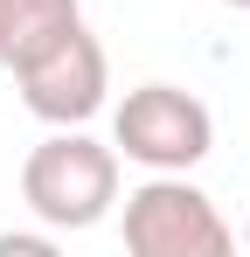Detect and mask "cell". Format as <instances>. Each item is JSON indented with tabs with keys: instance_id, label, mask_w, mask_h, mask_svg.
Segmentation results:
<instances>
[{
	"instance_id": "cell-6",
	"label": "cell",
	"mask_w": 250,
	"mask_h": 257,
	"mask_svg": "<svg viewBox=\"0 0 250 257\" xmlns=\"http://www.w3.org/2000/svg\"><path fill=\"white\" fill-rule=\"evenodd\" d=\"M56 236H0V257H49Z\"/></svg>"
},
{
	"instance_id": "cell-3",
	"label": "cell",
	"mask_w": 250,
	"mask_h": 257,
	"mask_svg": "<svg viewBox=\"0 0 250 257\" xmlns=\"http://www.w3.org/2000/svg\"><path fill=\"white\" fill-rule=\"evenodd\" d=\"M125 250L132 257H229L236 229L181 174H146L125 195Z\"/></svg>"
},
{
	"instance_id": "cell-5",
	"label": "cell",
	"mask_w": 250,
	"mask_h": 257,
	"mask_svg": "<svg viewBox=\"0 0 250 257\" xmlns=\"http://www.w3.org/2000/svg\"><path fill=\"white\" fill-rule=\"evenodd\" d=\"M83 21L77 0H0V63H28L35 49H49L56 35H70Z\"/></svg>"
},
{
	"instance_id": "cell-8",
	"label": "cell",
	"mask_w": 250,
	"mask_h": 257,
	"mask_svg": "<svg viewBox=\"0 0 250 257\" xmlns=\"http://www.w3.org/2000/svg\"><path fill=\"white\" fill-rule=\"evenodd\" d=\"M243 243H250V222H243Z\"/></svg>"
},
{
	"instance_id": "cell-2",
	"label": "cell",
	"mask_w": 250,
	"mask_h": 257,
	"mask_svg": "<svg viewBox=\"0 0 250 257\" xmlns=\"http://www.w3.org/2000/svg\"><path fill=\"white\" fill-rule=\"evenodd\" d=\"M111 146L125 160H139L146 174H188L208 160L215 146V118L195 90L181 84H139L125 90V104L111 111Z\"/></svg>"
},
{
	"instance_id": "cell-7",
	"label": "cell",
	"mask_w": 250,
	"mask_h": 257,
	"mask_svg": "<svg viewBox=\"0 0 250 257\" xmlns=\"http://www.w3.org/2000/svg\"><path fill=\"white\" fill-rule=\"evenodd\" d=\"M222 7H250V0H222Z\"/></svg>"
},
{
	"instance_id": "cell-1",
	"label": "cell",
	"mask_w": 250,
	"mask_h": 257,
	"mask_svg": "<svg viewBox=\"0 0 250 257\" xmlns=\"http://www.w3.org/2000/svg\"><path fill=\"white\" fill-rule=\"evenodd\" d=\"M21 202L49 229H90L118 202V146H97L90 132L56 125L21 160Z\"/></svg>"
},
{
	"instance_id": "cell-4",
	"label": "cell",
	"mask_w": 250,
	"mask_h": 257,
	"mask_svg": "<svg viewBox=\"0 0 250 257\" xmlns=\"http://www.w3.org/2000/svg\"><path fill=\"white\" fill-rule=\"evenodd\" d=\"M14 90H21V104L35 111L42 125H83V118H97L104 111V90H111L104 42L77 21L70 35H56L28 63H14Z\"/></svg>"
}]
</instances>
